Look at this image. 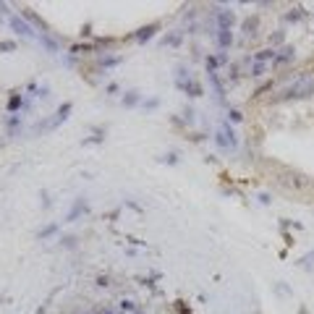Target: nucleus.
<instances>
[{
    "mask_svg": "<svg viewBox=\"0 0 314 314\" xmlns=\"http://www.w3.org/2000/svg\"><path fill=\"white\" fill-rule=\"evenodd\" d=\"M254 29H257V21H254V19L243 21V32H246V34H254Z\"/></svg>",
    "mask_w": 314,
    "mask_h": 314,
    "instance_id": "7",
    "label": "nucleus"
},
{
    "mask_svg": "<svg viewBox=\"0 0 314 314\" xmlns=\"http://www.w3.org/2000/svg\"><path fill=\"white\" fill-rule=\"evenodd\" d=\"M217 21H220V29H228L230 32V27H233V14H230V11H220Z\"/></svg>",
    "mask_w": 314,
    "mask_h": 314,
    "instance_id": "3",
    "label": "nucleus"
},
{
    "mask_svg": "<svg viewBox=\"0 0 314 314\" xmlns=\"http://www.w3.org/2000/svg\"><path fill=\"white\" fill-rule=\"evenodd\" d=\"M267 58H275V50H262V53H259L257 58H254V61L259 63V61H267Z\"/></svg>",
    "mask_w": 314,
    "mask_h": 314,
    "instance_id": "8",
    "label": "nucleus"
},
{
    "mask_svg": "<svg viewBox=\"0 0 314 314\" xmlns=\"http://www.w3.org/2000/svg\"><path fill=\"white\" fill-rule=\"evenodd\" d=\"M217 40H220V45H223V48H228V45H230V40H233V37H230V32H228V29H220Z\"/></svg>",
    "mask_w": 314,
    "mask_h": 314,
    "instance_id": "4",
    "label": "nucleus"
},
{
    "mask_svg": "<svg viewBox=\"0 0 314 314\" xmlns=\"http://www.w3.org/2000/svg\"><path fill=\"white\" fill-rule=\"evenodd\" d=\"M290 55H293V50H290V48H285L280 55H275V58H277V63H285V61H290Z\"/></svg>",
    "mask_w": 314,
    "mask_h": 314,
    "instance_id": "6",
    "label": "nucleus"
},
{
    "mask_svg": "<svg viewBox=\"0 0 314 314\" xmlns=\"http://www.w3.org/2000/svg\"><path fill=\"white\" fill-rule=\"evenodd\" d=\"M157 27H147V29H142L139 32V40H147V37H152V32H155Z\"/></svg>",
    "mask_w": 314,
    "mask_h": 314,
    "instance_id": "9",
    "label": "nucleus"
},
{
    "mask_svg": "<svg viewBox=\"0 0 314 314\" xmlns=\"http://www.w3.org/2000/svg\"><path fill=\"white\" fill-rule=\"evenodd\" d=\"M11 27H14L16 32H21L24 37H32V34H34V32H32V27H29V24H24V21H21L19 16H14V19H11Z\"/></svg>",
    "mask_w": 314,
    "mask_h": 314,
    "instance_id": "2",
    "label": "nucleus"
},
{
    "mask_svg": "<svg viewBox=\"0 0 314 314\" xmlns=\"http://www.w3.org/2000/svg\"><path fill=\"white\" fill-rule=\"evenodd\" d=\"M0 50H16V42H0Z\"/></svg>",
    "mask_w": 314,
    "mask_h": 314,
    "instance_id": "10",
    "label": "nucleus"
},
{
    "mask_svg": "<svg viewBox=\"0 0 314 314\" xmlns=\"http://www.w3.org/2000/svg\"><path fill=\"white\" fill-rule=\"evenodd\" d=\"M259 74H264V66H262V63H257V66H254V71H251V76H259Z\"/></svg>",
    "mask_w": 314,
    "mask_h": 314,
    "instance_id": "11",
    "label": "nucleus"
},
{
    "mask_svg": "<svg viewBox=\"0 0 314 314\" xmlns=\"http://www.w3.org/2000/svg\"><path fill=\"white\" fill-rule=\"evenodd\" d=\"M121 309L129 311V314H134V311H136V304H134L131 298H123V301H121Z\"/></svg>",
    "mask_w": 314,
    "mask_h": 314,
    "instance_id": "5",
    "label": "nucleus"
},
{
    "mask_svg": "<svg viewBox=\"0 0 314 314\" xmlns=\"http://www.w3.org/2000/svg\"><path fill=\"white\" fill-rule=\"evenodd\" d=\"M314 92V76H301L296 79V84L285 92V97H306Z\"/></svg>",
    "mask_w": 314,
    "mask_h": 314,
    "instance_id": "1",
    "label": "nucleus"
}]
</instances>
